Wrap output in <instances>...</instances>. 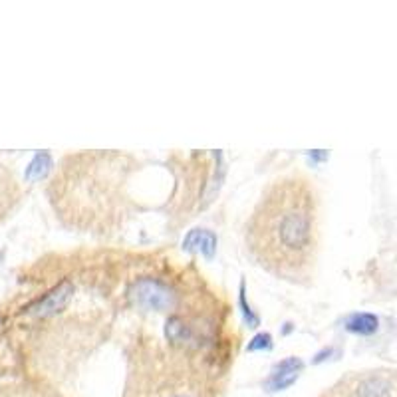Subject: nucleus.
Here are the masks:
<instances>
[{"label":"nucleus","mask_w":397,"mask_h":397,"mask_svg":"<svg viewBox=\"0 0 397 397\" xmlns=\"http://www.w3.org/2000/svg\"><path fill=\"white\" fill-rule=\"evenodd\" d=\"M132 248L80 247L42 254L0 302V378L66 391L125 314Z\"/></svg>","instance_id":"1"},{"label":"nucleus","mask_w":397,"mask_h":397,"mask_svg":"<svg viewBox=\"0 0 397 397\" xmlns=\"http://www.w3.org/2000/svg\"><path fill=\"white\" fill-rule=\"evenodd\" d=\"M216 247V238L215 234L207 229H197V231L189 232L185 243H183V248L187 250H198V252H205L207 256L213 254V250Z\"/></svg>","instance_id":"8"},{"label":"nucleus","mask_w":397,"mask_h":397,"mask_svg":"<svg viewBox=\"0 0 397 397\" xmlns=\"http://www.w3.org/2000/svg\"><path fill=\"white\" fill-rule=\"evenodd\" d=\"M26 195L17 171L0 159V227L14 215Z\"/></svg>","instance_id":"6"},{"label":"nucleus","mask_w":397,"mask_h":397,"mask_svg":"<svg viewBox=\"0 0 397 397\" xmlns=\"http://www.w3.org/2000/svg\"><path fill=\"white\" fill-rule=\"evenodd\" d=\"M0 397H70L66 391L46 387V385H36L28 381L10 380L0 383Z\"/></svg>","instance_id":"7"},{"label":"nucleus","mask_w":397,"mask_h":397,"mask_svg":"<svg viewBox=\"0 0 397 397\" xmlns=\"http://www.w3.org/2000/svg\"><path fill=\"white\" fill-rule=\"evenodd\" d=\"M324 238V201L316 179L288 169L261 191L243 227L250 263L292 286H312Z\"/></svg>","instance_id":"2"},{"label":"nucleus","mask_w":397,"mask_h":397,"mask_svg":"<svg viewBox=\"0 0 397 397\" xmlns=\"http://www.w3.org/2000/svg\"><path fill=\"white\" fill-rule=\"evenodd\" d=\"M141 163L130 151L82 149L62 155L46 185L56 221L70 232L110 241L141 211L132 193Z\"/></svg>","instance_id":"3"},{"label":"nucleus","mask_w":397,"mask_h":397,"mask_svg":"<svg viewBox=\"0 0 397 397\" xmlns=\"http://www.w3.org/2000/svg\"><path fill=\"white\" fill-rule=\"evenodd\" d=\"M167 169L173 185L161 211L167 229L177 232L213 205L227 177V163L221 151H171Z\"/></svg>","instance_id":"5"},{"label":"nucleus","mask_w":397,"mask_h":397,"mask_svg":"<svg viewBox=\"0 0 397 397\" xmlns=\"http://www.w3.org/2000/svg\"><path fill=\"white\" fill-rule=\"evenodd\" d=\"M125 376L119 397H225L232 358L175 344L139 318L123 347Z\"/></svg>","instance_id":"4"}]
</instances>
